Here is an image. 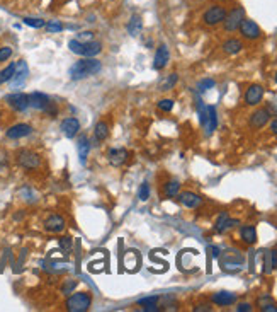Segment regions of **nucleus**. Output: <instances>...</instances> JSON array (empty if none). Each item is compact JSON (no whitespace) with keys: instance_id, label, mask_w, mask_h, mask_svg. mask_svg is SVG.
I'll use <instances>...</instances> for the list:
<instances>
[{"instance_id":"obj_1","label":"nucleus","mask_w":277,"mask_h":312,"mask_svg":"<svg viewBox=\"0 0 277 312\" xmlns=\"http://www.w3.org/2000/svg\"><path fill=\"white\" fill-rule=\"evenodd\" d=\"M101 70H102V63L92 56V58H83L80 60V62L73 63V65L70 67L68 73L72 80H82L90 75H95V73H99Z\"/></svg>"},{"instance_id":"obj_2","label":"nucleus","mask_w":277,"mask_h":312,"mask_svg":"<svg viewBox=\"0 0 277 312\" xmlns=\"http://www.w3.org/2000/svg\"><path fill=\"white\" fill-rule=\"evenodd\" d=\"M68 48L72 53L80 56H85V58H92V56L99 55L102 52V43L101 41H78V39H70L68 41Z\"/></svg>"},{"instance_id":"obj_3","label":"nucleus","mask_w":277,"mask_h":312,"mask_svg":"<svg viewBox=\"0 0 277 312\" xmlns=\"http://www.w3.org/2000/svg\"><path fill=\"white\" fill-rule=\"evenodd\" d=\"M28 96H29V106H31V108L38 109V111L48 113L51 118H55V116L58 115V108H56V104L53 103V101L49 99L46 94L31 92V94H28Z\"/></svg>"},{"instance_id":"obj_4","label":"nucleus","mask_w":277,"mask_h":312,"mask_svg":"<svg viewBox=\"0 0 277 312\" xmlns=\"http://www.w3.org/2000/svg\"><path fill=\"white\" fill-rule=\"evenodd\" d=\"M90 304H92V297L87 292H77L72 297H68L66 309L70 312H85L90 309Z\"/></svg>"},{"instance_id":"obj_5","label":"nucleus","mask_w":277,"mask_h":312,"mask_svg":"<svg viewBox=\"0 0 277 312\" xmlns=\"http://www.w3.org/2000/svg\"><path fill=\"white\" fill-rule=\"evenodd\" d=\"M243 19H245V9L236 5V7H233L230 12H226V17L225 21H223V28L228 33H235L238 31Z\"/></svg>"},{"instance_id":"obj_6","label":"nucleus","mask_w":277,"mask_h":312,"mask_svg":"<svg viewBox=\"0 0 277 312\" xmlns=\"http://www.w3.org/2000/svg\"><path fill=\"white\" fill-rule=\"evenodd\" d=\"M226 17V9L223 5H211L208 11L202 14V21L206 26H218L225 21Z\"/></svg>"},{"instance_id":"obj_7","label":"nucleus","mask_w":277,"mask_h":312,"mask_svg":"<svg viewBox=\"0 0 277 312\" xmlns=\"http://www.w3.org/2000/svg\"><path fill=\"white\" fill-rule=\"evenodd\" d=\"M17 164L21 167H24V169H36V167H39V164H41V157L38 156L36 152H32V150H21V152L17 154Z\"/></svg>"},{"instance_id":"obj_8","label":"nucleus","mask_w":277,"mask_h":312,"mask_svg":"<svg viewBox=\"0 0 277 312\" xmlns=\"http://www.w3.org/2000/svg\"><path fill=\"white\" fill-rule=\"evenodd\" d=\"M5 103H7L14 111L22 113L29 108V96L28 94H22V92L9 94V96L5 97Z\"/></svg>"},{"instance_id":"obj_9","label":"nucleus","mask_w":277,"mask_h":312,"mask_svg":"<svg viewBox=\"0 0 277 312\" xmlns=\"http://www.w3.org/2000/svg\"><path fill=\"white\" fill-rule=\"evenodd\" d=\"M238 31L242 33V36L245 39H259L260 36H262V29L259 28V24H257L255 21H252V19H246V17L242 21Z\"/></svg>"},{"instance_id":"obj_10","label":"nucleus","mask_w":277,"mask_h":312,"mask_svg":"<svg viewBox=\"0 0 277 312\" xmlns=\"http://www.w3.org/2000/svg\"><path fill=\"white\" fill-rule=\"evenodd\" d=\"M29 75V69H28V63L24 62V60H19L17 63H15V72L14 75H12V79L9 80L12 86V89H17V87L24 86L26 79H28Z\"/></svg>"},{"instance_id":"obj_11","label":"nucleus","mask_w":277,"mask_h":312,"mask_svg":"<svg viewBox=\"0 0 277 312\" xmlns=\"http://www.w3.org/2000/svg\"><path fill=\"white\" fill-rule=\"evenodd\" d=\"M270 120V111L267 108H259L250 115V120H248V125L252 126L253 130H260L269 123Z\"/></svg>"},{"instance_id":"obj_12","label":"nucleus","mask_w":277,"mask_h":312,"mask_svg":"<svg viewBox=\"0 0 277 312\" xmlns=\"http://www.w3.org/2000/svg\"><path fill=\"white\" fill-rule=\"evenodd\" d=\"M128 157H129V152L124 149V147H114V149H111L108 152L109 164L114 167H121L123 164L128 160Z\"/></svg>"},{"instance_id":"obj_13","label":"nucleus","mask_w":277,"mask_h":312,"mask_svg":"<svg viewBox=\"0 0 277 312\" xmlns=\"http://www.w3.org/2000/svg\"><path fill=\"white\" fill-rule=\"evenodd\" d=\"M262 99H263V87L259 86V84H252L245 92V103L248 106H257V104L262 103Z\"/></svg>"},{"instance_id":"obj_14","label":"nucleus","mask_w":277,"mask_h":312,"mask_svg":"<svg viewBox=\"0 0 277 312\" xmlns=\"http://www.w3.org/2000/svg\"><path fill=\"white\" fill-rule=\"evenodd\" d=\"M177 196H179V201L185 208H198L202 205V198L198 193H192V191H184V193H179Z\"/></svg>"},{"instance_id":"obj_15","label":"nucleus","mask_w":277,"mask_h":312,"mask_svg":"<svg viewBox=\"0 0 277 312\" xmlns=\"http://www.w3.org/2000/svg\"><path fill=\"white\" fill-rule=\"evenodd\" d=\"M32 133V126L31 125H26V123H19V125H14L7 130V139H12V140H17V139H22V137H28Z\"/></svg>"},{"instance_id":"obj_16","label":"nucleus","mask_w":277,"mask_h":312,"mask_svg":"<svg viewBox=\"0 0 277 312\" xmlns=\"http://www.w3.org/2000/svg\"><path fill=\"white\" fill-rule=\"evenodd\" d=\"M62 132L63 135L66 137V139H73V137H77V133L80 132V123L77 118H65L62 121Z\"/></svg>"},{"instance_id":"obj_17","label":"nucleus","mask_w":277,"mask_h":312,"mask_svg":"<svg viewBox=\"0 0 277 312\" xmlns=\"http://www.w3.org/2000/svg\"><path fill=\"white\" fill-rule=\"evenodd\" d=\"M169 60H170L169 48H167L165 45L158 46V50H156V53H155V60H153V69L163 70L167 67V63H169Z\"/></svg>"},{"instance_id":"obj_18","label":"nucleus","mask_w":277,"mask_h":312,"mask_svg":"<svg viewBox=\"0 0 277 312\" xmlns=\"http://www.w3.org/2000/svg\"><path fill=\"white\" fill-rule=\"evenodd\" d=\"M45 229L53 234L63 232V229H65V219L60 215H49L48 219L45 220Z\"/></svg>"},{"instance_id":"obj_19","label":"nucleus","mask_w":277,"mask_h":312,"mask_svg":"<svg viewBox=\"0 0 277 312\" xmlns=\"http://www.w3.org/2000/svg\"><path fill=\"white\" fill-rule=\"evenodd\" d=\"M213 304L221 305V307H228V305H233L236 302V294L233 292H218L211 297Z\"/></svg>"},{"instance_id":"obj_20","label":"nucleus","mask_w":277,"mask_h":312,"mask_svg":"<svg viewBox=\"0 0 277 312\" xmlns=\"http://www.w3.org/2000/svg\"><path fill=\"white\" fill-rule=\"evenodd\" d=\"M236 224H238V220H235V219H230V215L226 212H223L221 215L218 217V220H216V224H215V230L218 234H223V232H226L228 229H231V227H235Z\"/></svg>"},{"instance_id":"obj_21","label":"nucleus","mask_w":277,"mask_h":312,"mask_svg":"<svg viewBox=\"0 0 277 312\" xmlns=\"http://www.w3.org/2000/svg\"><path fill=\"white\" fill-rule=\"evenodd\" d=\"M202 126H204L208 135H211V133L216 130V126H218V113H216L215 106H208V118H206V121Z\"/></svg>"},{"instance_id":"obj_22","label":"nucleus","mask_w":277,"mask_h":312,"mask_svg":"<svg viewBox=\"0 0 277 312\" xmlns=\"http://www.w3.org/2000/svg\"><path fill=\"white\" fill-rule=\"evenodd\" d=\"M77 150H78V159H80V164H85L87 162V157L90 154V143H89V139L85 135H82L77 142Z\"/></svg>"},{"instance_id":"obj_23","label":"nucleus","mask_w":277,"mask_h":312,"mask_svg":"<svg viewBox=\"0 0 277 312\" xmlns=\"http://www.w3.org/2000/svg\"><path fill=\"white\" fill-rule=\"evenodd\" d=\"M242 50H243V43L236 38H230L223 43V52H225L226 55H238Z\"/></svg>"},{"instance_id":"obj_24","label":"nucleus","mask_w":277,"mask_h":312,"mask_svg":"<svg viewBox=\"0 0 277 312\" xmlns=\"http://www.w3.org/2000/svg\"><path fill=\"white\" fill-rule=\"evenodd\" d=\"M277 268V251H267L263 256V273H272Z\"/></svg>"},{"instance_id":"obj_25","label":"nucleus","mask_w":277,"mask_h":312,"mask_svg":"<svg viewBox=\"0 0 277 312\" xmlns=\"http://www.w3.org/2000/svg\"><path fill=\"white\" fill-rule=\"evenodd\" d=\"M240 236L245 244H255L257 243V229L253 225H243L240 229Z\"/></svg>"},{"instance_id":"obj_26","label":"nucleus","mask_w":277,"mask_h":312,"mask_svg":"<svg viewBox=\"0 0 277 312\" xmlns=\"http://www.w3.org/2000/svg\"><path fill=\"white\" fill-rule=\"evenodd\" d=\"M141 28H143L141 17H139V16H133L128 22V33L131 36H138L139 33H141Z\"/></svg>"},{"instance_id":"obj_27","label":"nucleus","mask_w":277,"mask_h":312,"mask_svg":"<svg viewBox=\"0 0 277 312\" xmlns=\"http://www.w3.org/2000/svg\"><path fill=\"white\" fill-rule=\"evenodd\" d=\"M94 135H95V139H97L99 142H104V140L109 137V126H108V123H106V121H99L97 125H95V128H94Z\"/></svg>"},{"instance_id":"obj_28","label":"nucleus","mask_w":277,"mask_h":312,"mask_svg":"<svg viewBox=\"0 0 277 312\" xmlns=\"http://www.w3.org/2000/svg\"><path fill=\"white\" fill-rule=\"evenodd\" d=\"M163 193H165L167 198H173L177 196V194L180 193V183L179 181H169V183L165 184V188H163Z\"/></svg>"},{"instance_id":"obj_29","label":"nucleus","mask_w":277,"mask_h":312,"mask_svg":"<svg viewBox=\"0 0 277 312\" xmlns=\"http://www.w3.org/2000/svg\"><path fill=\"white\" fill-rule=\"evenodd\" d=\"M259 305H260V311L262 312H277L276 304L270 300V297H260Z\"/></svg>"},{"instance_id":"obj_30","label":"nucleus","mask_w":277,"mask_h":312,"mask_svg":"<svg viewBox=\"0 0 277 312\" xmlns=\"http://www.w3.org/2000/svg\"><path fill=\"white\" fill-rule=\"evenodd\" d=\"M14 72H15V63H11V65L5 67L4 70H0V86L9 82V80L12 79V75H14Z\"/></svg>"},{"instance_id":"obj_31","label":"nucleus","mask_w":277,"mask_h":312,"mask_svg":"<svg viewBox=\"0 0 277 312\" xmlns=\"http://www.w3.org/2000/svg\"><path fill=\"white\" fill-rule=\"evenodd\" d=\"M177 80H179V75H177V73H170V75L162 82L160 89H162V90H170L177 84Z\"/></svg>"},{"instance_id":"obj_32","label":"nucleus","mask_w":277,"mask_h":312,"mask_svg":"<svg viewBox=\"0 0 277 312\" xmlns=\"http://www.w3.org/2000/svg\"><path fill=\"white\" fill-rule=\"evenodd\" d=\"M22 21H24L26 26H29V28H36V29L45 28L46 26V21H43V19H36V17H24Z\"/></svg>"},{"instance_id":"obj_33","label":"nucleus","mask_w":277,"mask_h":312,"mask_svg":"<svg viewBox=\"0 0 277 312\" xmlns=\"http://www.w3.org/2000/svg\"><path fill=\"white\" fill-rule=\"evenodd\" d=\"M215 86H216V82L213 79H202L201 82L198 84V89L201 90V92H206V90L213 89Z\"/></svg>"},{"instance_id":"obj_34","label":"nucleus","mask_w":277,"mask_h":312,"mask_svg":"<svg viewBox=\"0 0 277 312\" xmlns=\"http://www.w3.org/2000/svg\"><path fill=\"white\" fill-rule=\"evenodd\" d=\"M138 198L141 201H146L150 198V184L148 183H143L139 186V191H138Z\"/></svg>"},{"instance_id":"obj_35","label":"nucleus","mask_w":277,"mask_h":312,"mask_svg":"<svg viewBox=\"0 0 277 312\" xmlns=\"http://www.w3.org/2000/svg\"><path fill=\"white\" fill-rule=\"evenodd\" d=\"M158 109H160V111H165V113L172 111V109H173V101L172 99H162V101H158Z\"/></svg>"},{"instance_id":"obj_36","label":"nucleus","mask_w":277,"mask_h":312,"mask_svg":"<svg viewBox=\"0 0 277 312\" xmlns=\"http://www.w3.org/2000/svg\"><path fill=\"white\" fill-rule=\"evenodd\" d=\"M152 304H158V295H152V297H145V298H139L138 305L145 307V305H152Z\"/></svg>"},{"instance_id":"obj_37","label":"nucleus","mask_w":277,"mask_h":312,"mask_svg":"<svg viewBox=\"0 0 277 312\" xmlns=\"http://www.w3.org/2000/svg\"><path fill=\"white\" fill-rule=\"evenodd\" d=\"M60 247H62L63 253H70V249H72V239H70V237H62V239H60Z\"/></svg>"},{"instance_id":"obj_38","label":"nucleus","mask_w":277,"mask_h":312,"mask_svg":"<svg viewBox=\"0 0 277 312\" xmlns=\"http://www.w3.org/2000/svg\"><path fill=\"white\" fill-rule=\"evenodd\" d=\"M11 56H12V48H11V46H4V48H0V62H7Z\"/></svg>"},{"instance_id":"obj_39","label":"nucleus","mask_w":277,"mask_h":312,"mask_svg":"<svg viewBox=\"0 0 277 312\" xmlns=\"http://www.w3.org/2000/svg\"><path fill=\"white\" fill-rule=\"evenodd\" d=\"M46 29H48L49 33H58V31H62V29H63V24H62V22H58V21H49L48 24H46Z\"/></svg>"},{"instance_id":"obj_40","label":"nucleus","mask_w":277,"mask_h":312,"mask_svg":"<svg viewBox=\"0 0 277 312\" xmlns=\"http://www.w3.org/2000/svg\"><path fill=\"white\" fill-rule=\"evenodd\" d=\"M92 38H94V35H92V33H89V31H85V33H80L78 41H92Z\"/></svg>"},{"instance_id":"obj_41","label":"nucleus","mask_w":277,"mask_h":312,"mask_svg":"<svg viewBox=\"0 0 277 312\" xmlns=\"http://www.w3.org/2000/svg\"><path fill=\"white\" fill-rule=\"evenodd\" d=\"M5 166H7V157L4 152H0V171H4Z\"/></svg>"},{"instance_id":"obj_42","label":"nucleus","mask_w":277,"mask_h":312,"mask_svg":"<svg viewBox=\"0 0 277 312\" xmlns=\"http://www.w3.org/2000/svg\"><path fill=\"white\" fill-rule=\"evenodd\" d=\"M236 311H238V312H250V311H252V305H250V304H240L238 307H236Z\"/></svg>"},{"instance_id":"obj_43","label":"nucleus","mask_w":277,"mask_h":312,"mask_svg":"<svg viewBox=\"0 0 277 312\" xmlns=\"http://www.w3.org/2000/svg\"><path fill=\"white\" fill-rule=\"evenodd\" d=\"M143 311H145V312H158V307H156V304L145 305V307H143Z\"/></svg>"},{"instance_id":"obj_44","label":"nucleus","mask_w":277,"mask_h":312,"mask_svg":"<svg viewBox=\"0 0 277 312\" xmlns=\"http://www.w3.org/2000/svg\"><path fill=\"white\" fill-rule=\"evenodd\" d=\"M270 132H272L274 135H277V118L270 121Z\"/></svg>"},{"instance_id":"obj_45","label":"nucleus","mask_w":277,"mask_h":312,"mask_svg":"<svg viewBox=\"0 0 277 312\" xmlns=\"http://www.w3.org/2000/svg\"><path fill=\"white\" fill-rule=\"evenodd\" d=\"M75 285H77L75 281H70V283L66 285V287H63V292H65V294H68L70 290H73V287H75Z\"/></svg>"},{"instance_id":"obj_46","label":"nucleus","mask_w":277,"mask_h":312,"mask_svg":"<svg viewBox=\"0 0 277 312\" xmlns=\"http://www.w3.org/2000/svg\"><path fill=\"white\" fill-rule=\"evenodd\" d=\"M194 311L196 312H199V311H211V307H209V305H198Z\"/></svg>"},{"instance_id":"obj_47","label":"nucleus","mask_w":277,"mask_h":312,"mask_svg":"<svg viewBox=\"0 0 277 312\" xmlns=\"http://www.w3.org/2000/svg\"><path fill=\"white\" fill-rule=\"evenodd\" d=\"M209 251H211V254H213L215 258L219 256V249H218V247H209Z\"/></svg>"},{"instance_id":"obj_48","label":"nucleus","mask_w":277,"mask_h":312,"mask_svg":"<svg viewBox=\"0 0 277 312\" xmlns=\"http://www.w3.org/2000/svg\"><path fill=\"white\" fill-rule=\"evenodd\" d=\"M276 82H277V73H276Z\"/></svg>"},{"instance_id":"obj_49","label":"nucleus","mask_w":277,"mask_h":312,"mask_svg":"<svg viewBox=\"0 0 277 312\" xmlns=\"http://www.w3.org/2000/svg\"><path fill=\"white\" fill-rule=\"evenodd\" d=\"M0 115H2V113H0Z\"/></svg>"}]
</instances>
